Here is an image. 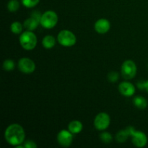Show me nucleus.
<instances>
[{
    "label": "nucleus",
    "instance_id": "10",
    "mask_svg": "<svg viewBox=\"0 0 148 148\" xmlns=\"http://www.w3.org/2000/svg\"><path fill=\"white\" fill-rule=\"evenodd\" d=\"M95 31L99 34H105L108 33V30L111 28V23L107 19L101 18L97 20L95 23Z\"/></svg>",
    "mask_w": 148,
    "mask_h": 148
},
{
    "label": "nucleus",
    "instance_id": "15",
    "mask_svg": "<svg viewBox=\"0 0 148 148\" xmlns=\"http://www.w3.org/2000/svg\"><path fill=\"white\" fill-rule=\"evenodd\" d=\"M134 106L139 109H145L147 106V101L143 96H137L133 100Z\"/></svg>",
    "mask_w": 148,
    "mask_h": 148
},
{
    "label": "nucleus",
    "instance_id": "12",
    "mask_svg": "<svg viewBox=\"0 0 148 148\" xmlns=\"http://www.w3.org/2000/svg\"><path fill=\"white\" fill-rule=\"evenodd\" d=\"M39 24H40V21H39L38 20H37L36 18H35L34 17L31 16L30 18H27L25 20L23 26H24L27 30L33 31V30H36V29L37 28Z\"/></svg>",
    "mask_w": 148,
    "mask_h": 148
},
{
    "label": "nucleus",
    "instance_id": "9",
    "mask_svg": "<svg viewBox=\"0 0 148 148\" xmlns=\"http://www.w3.org/2000/svg\"><path fill=\"white\" fill-rule=\"evenodd\" d=\"M72 133L69 130H61L57 134L58 143L62 147H68L72 145L73 141V135Z\"/></svg>",
    "mask_w": 148,
    "mask_h": 148
},
{
    "label": "nucleus",
    "instance_id": "20",
    "mask_svg": "<svg viewBox=\"0 0 148 148\" xmlns=\"http://www.w3.org/2000/svg\"><path fill=\"white\" fill-rule=\"evenodd\" d=\"M100 139H101V140L103 143L109 144V143H111V142H112L113 137L110 133L104 132L101 133V134H100Z\"/></svg>",
    "mask_w": 148,
    "mask_h": 148
},
{
    "label": "nucleus",
    "instance_id": "6",
    "mask_svg": "<svg viewBox=\"0 0 148 148\" xmlns=\"http://www.w3.org/2000/svg\"><path fill=\"white\" fill-rule=\"evenodd\" d=\"M137 66L132 60H126L121 65V75L125 79H132L137 74Z\"/></svg>",
    "mask_w": 148,
    "mask_h": 148
},
{
    "label": "nucleus",
    "instance_id": "19",
    "mask_svg": "<svg viewBox=\"0 0 148 148\" xmlns=\"http://www.w3.org/2000/svg\"><path fill=\"white\" fill-rule=\"evenodd\" d=\"M2 66L4 70L12 71L15 67V64H14V61L12 60V59H6L3 62Z\"/></svg>",
    "mask_w": 148,
    "mask_h": 148
},
{
    "label": "nucleus",
    "instance_id": "11",
    "mask_svg": "<svg viewBox=\"0 0 148 148\" xmlns=\"http://www.w3.org/2000/svg\"><path fill=\"white\" fill-rule=\"evenodd\" d=\"M120 93L126 97H131L135 93V87L129 82H122L119 85Z\"/></svg>",
    "mask_w": 148,
    "mask_h": 148
},
{
    "label": "nucleus",
    "instance_id": "23",
    "mask_svg": "<svg viewBox=\"0 0 148 148\" xmlns=\"http://www.w3.org/2000/svg\"><path fill=\"white\" fill-rule=\"evenodd\" d=\"M24 147L25 148H36L37 147V145L33 140H27L25 142L24 145H23Z\"/></svg>",
    "mask_w": 148,
    "mask_h": 148
},
{
    "label": "nucleus",
    "instance_id": "14",
    "mask_svg": "<svg viewBox=\"0 0 148 148\" xmlns=\"http://www.w3.org/2000/svg\"><path fill=\"white\" fill-rule=\"evenodd\" d=\"M56 44V39L52 36H46L42 40V45L46 49H52Z\"/></svg>",
    "mask_w": 148,
    "mask_h": 148
},
{
    "label": "nucleus",
    "instance_id": "1",
    "mask_svg": "<svg viewBox=\"0 0 148 148\" xmlns=\"http://www.w3.org/2000/svg\"><path fill=\"white\" fill-rule=\"evenodd\" d=\"M4 138L10 145L17 146L23 144L25 138L24 129L18 124H10L6 129Z\"/></svg>",
    "mask_w": 148,
    "mask_h": 148
},
{
    "label": "nucleus",
    "instance_id": "5",
    "mask_svg": "<svg viewBox=\"0 0 148 148\" xmlns=\"http://www.w3.org/2000/svg\"><path fill=\"white\" fill-rule=\"evenodd\" d=\"M58 42L65 47H71L77 42V38L72 31L69 30H62L57 36Z\"/></svg>",
    "mask_w": 148,
    "mask_h": 148
},
{
    "label": "nucleus",
    "instance_id": "16",
    "mask_svg": "<svg viewBox=\"0 0 148 148\" xmlns=\"http://www.w3.org/2000/svg\"><path fill=\"white\" fill-rule=\"evenodd\" d=\"M23 26L20 22H13L11 24V25H10V30H11V31L14 34L16 35L20 34V33L23 32Z\"/></svg>",
    "mask_w": 148,
    "mask_h": 148
},
{
    "label": "nucleus",
    "instance_id": "18",
    "mask_svg": "<svg viewBox=\"0 0 148 148\" xmlns=\"http://www.w3.org/2000/svg\"><path fill=\"white\" fill-rule=\"evenodd\" d=\"M20 7V3L17 0H10L7 3V9L10 12L17 11Z\"/></svg>",
    "mask_w": 148,
    "mask_h": 148
},
{
    "label": "nucleus",
    "instance_id": "7",
    "mask_svg": "<svg viewBox=\"0 0 148 148\" xmlns=\"http://www.w3.org/2000/svg\"><path fill=\"white\" fill-rule=\"evenodd\" d=\"M110 123H111V119L109 115L104 112L99 113L94 119V126L95 129L99 131H103L106 130L109 127Z\"/></svg>",
    "mask_w": 148,
    "mask_h": 148
},
{
    "label": "nucleus",
    "instance_id": "24",
    "mask_svg": "<svg viewBox=\"0 0 148 148\" xmlns=\"http://www.w3.org/2000/svg\"><path fill=\"white\" fill-rule=\"evenodd\" d=\"M138 87L141 89H145L146 91L148 92V80L138 83Z\"/></svg>",
    "mask_w": 148,
    "mask_h": 148
},
{
    "label": "nucleus",
    "instance_id": "4",
    "mask_svg": "<svg viewBox=\"0 0 148 148\" xmlns=\"http://www.w3.org/2000/svg\"><path fill=\"white\" fill-rule=\"evenodd\" d=\"M58 15L55 12L48 10L42 14L40 24L46 29H51L56 25L58 23Z\"/></svg>",
    "mask_w": 148,
    "mask_h": 148
},
{
    "label": "nucleus",
    "instance_id": "17",
    "mask_svg": "<svg viewBox=\"0 0 148 148\" xmlns=\"http://www.w3.org/2000/svg\"><path fill=\"white\" fill-rule=\"evenodd\" d=\"M129 134L128 132H127V130H120L118 133L116 134V140L118 143H124L127 141V138L129 137Z\"/></svg>",
    "mask_w": 148,
    "mask_h": 148
},
{
    "label": "nucleus",
    "instance_id": "2",
    "mask_svg": "<svg viewBox=\"0 0 148 148\" xmlns=\"http://www.w3.org/2000/svg\"><path fill=\"white\" fill-rule=\"evenodd\" d=\"M19 40L22 47L27 51L33 50L37 45V37L34 33L30 30L21 33Z\"/></svg>",
    "mask_w": 148,
    "mask_h": 148
},
{
    "label": "nucleus",
    "instance_id": "22",
    "mask_svg": "<svg viewBox=\"0 0 148 148\" xmlns=\"http://www.w3.org/2000/svg\"><path fill=\"white\" fill-rule=\"evenodd\" d=\"M119 75L118 72H111L108 75V80L111 82H116L119 79Z\"/></svg>",
    "mask_w": 148,
    "mask_h": 148
},
{
    "label": "nucleus",
    "instance_id": "3",
    "mask_svg": "<svg viewBox=\"0 0 148 148\" xmlns=\"http://www.w3.org/2000/svg\"><path fill=\"white\" fill-rule=\"evenodd\" d=\"M126 130L128 132L129 135L132 137V141L134 146L137 147H143L147 145V137L144 132L141 131H136L134 127H127Z\"/></svg>",
    "mask_w": 148,
    "mask_h": 148
},
{
    "label": "nucleus",
    "instance_id": "8",
    "mask_svg": "<svg viewBox=\"0 0 148 148\" xmlns=\"http://www.w3.org/2000/svg\"><path fill=\"white\" fill-rule=\"evenodd\" d=\"M18 68L24 74H31L36 69V64L29 58H22L18 62Z\"/></svg>",
    "mask_w": 148,
    "mask_h": 148
},
{
    "label": "nucleus",
    "instance_id": "13",
    "mask_svg": "<svg viewBox=\"0 0 148 148\" xmlns=\"http://www.w3.org/2000/svg\"><path fill=\"white\" fill-rule=\"evenodd\" d=\"M83 128V125H82V122L77 120H75V121H71L68 125V130L72 134H79L81 132Z\"/></svg>",
    "mask_w": 148,
    "mask_h": 148
},
{
    "label": "nucleus",
    "instance_id": "21",
    "mask_svg": "<svg viewBox=\"0 0 148 148\" xmlns=\"http://www.w3.org/2000/svg\"><path fill=\"white\" fill-rule=\"evenodd\" d=\"M22 4L27 8H32L37 5L40 0H21Z\"/></svg>",
    "mask_w": 148,
    "mask_h": 148
}]
</instances>
